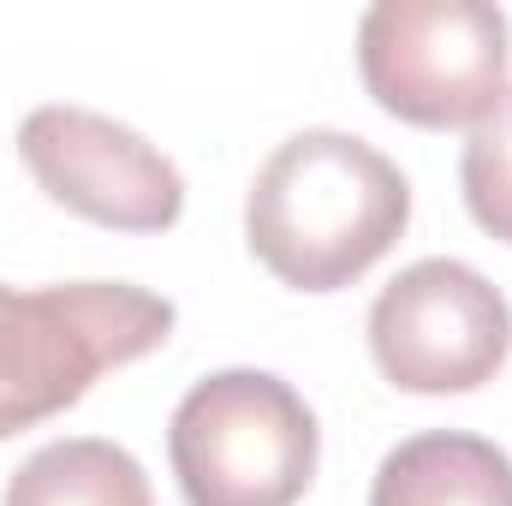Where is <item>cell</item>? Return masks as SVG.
I'll return each mask as SVG.
<instances>
[{"mask_svg": "<svg viewBox=\"0 0 512 506\" xmlns=\"http://www.w3.org/2000/svg\"><path fill=\"white\" fill-rule=\"evenodd\" d=\"M411 227V179L352 131H298L251 179V256L292 292H340Z\"/></svg>", "mask_w": 512, "mask_h": 506, "instance_id": "1", "label": "cell"}, {"mask_svg": "<svg viewBox=\"0 0 512 506\" xmlns=\"http://www.w3.org/2000/svg\"><path fill=\"white\" fill-rule=\"evenodd\" d=\"M173 340V304L131 280H0V441L78 405L108 370Z\"/></svg>", "mask_w": 512, "mask_h": 506, "instance_id": "2", "label": "cell"}, {"mask_svg": "<svg viewBox=\"0 0 512 506\" xmlns=\"http://www.w3.org/2000/svg\"><path fill=\"white\" fill-rule=\"evenodd\" d=\"M370 506H512V459L483 435L429 429L376 465Z\"/></svg>", "mask_w": 512, "mask_h": 506, "instance_id": "7", "label": "cell"}, {"mask_svg": "<svg viewBox=\"0 0 512 506\" xmlns=\"http://www.w3.org/2000/svg\"><path fill=\"white\" fill-rule=\"evenodd\" d=\"M512 352L507 292L459 256L399 268L370 304V358L399 393H477Z\"/></svg>", "mask_w": 512, "mask_h": 506, "instance_id": "5", "label": "cell"}, {"mask_svg": "<svg viewBox=\"0 0 512 506\" xmlns=\"http://www.w3.org/2000/svg\"><path fill=\"white\" fill-rule=\"evenodd\" d=\"M459 191H465L471 221H477L489 239L512 245V90L501 96V108L465 137Z\"/></svg>", "mask_w": 512, "mask_h": 506, "instance_id": "9", "label": "cell"}, {"mask_svg": "<svg viewBox=\"0 0 512 506\" xmlns=\"http://www.w3.org/2000/svg\"><path fill=\"white\" fill-rule=\"evenodd\" d=\"M18 155L36 173V185L114 233H167L185 215V179L179 167L143 137L96 108L48 102L18 126Z\"/></svg>", "mask_w": 512, "mask_h": 506, "instance_id": "6", "label": "cell"}, {"mask_svg": "<svg viewBox=\"0 0 512 506\" xmlns=\"http://www.w3.org/2000/svg\"><path fill=\"white\" fill-rule=\"evenodd\" d=\"M0 506H155L143 465L120 441L66 435L36 447L12 477Z\"/></svg>", "mask_w": 512, "mask_h": 506, "instance_id": "8", "label": "cell"}, {"mask_svg": "<svg viewBox=\"0 0 512 506\" xmlns=\"http://www.w3.org/2000/svg\"><path fill=\"white\" fill-rule=\"evenodd\" d=\"M512 24L489 0H376L358 18L370 102L417 131L483 126L507 96Z\"/></svg>", "mask_w": 512, "mask_h": 506, "instance_id": "4", "label": "cell"}, {"mask_svg": "<svg viewBox=\"0 0 512 506\" xmlns=\"http://www.w3.org/2000/svg\"><path fill=\"white\" fill-rule=\"evenodd\" d=\"M167 459L185 506H298L316 483L322 429L292 381L215 370L173 405Z\"/></svg>", "mask_w": 512, "mask_h": 506, "instance_id": "3", "label": "cell"}]
</instances>
